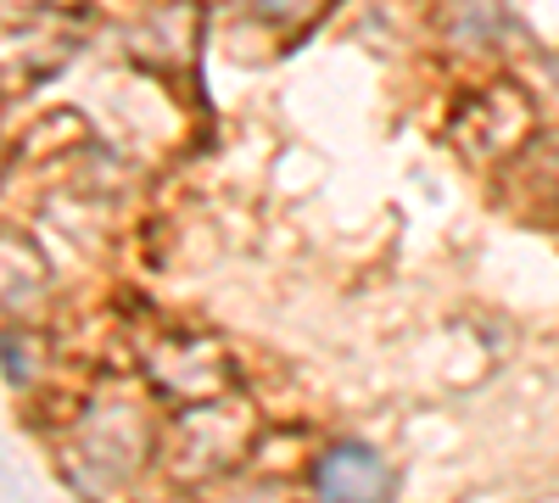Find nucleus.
Here are the masks:
<instances>
[{"mask_svg":"<svg viewBox=\"0 0 559 503\" xmlns=\"http://www.w3.org/2000/svg\"><path fill=\"white\" fill-rule=\"evenodd\" d=\"M313 481H319V492H336V498H381L386 492L381 459L369 447H358V442H342V447L324 453V465H319Z\"/></svg>","mask_w":559,"mask_h":503,"instance_id":"1","label":"nucleus"}]
</instances>
